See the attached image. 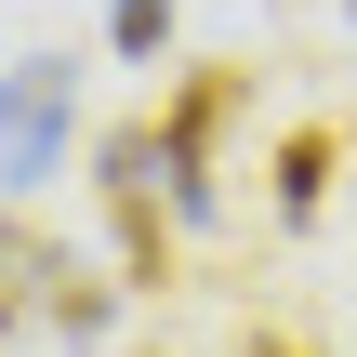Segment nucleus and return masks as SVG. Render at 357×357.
I'll list each match as a JSON object with an SVG mask.
<instances>
[{
  "label": "nucleus",
  "mask_w": 357,
  "mask_h": 357,
  "mask_svg": "<svg viewBox=\"0 0 357 357\" xmlns=\"http://www.w3.org/2000/svg\"><path fill=\"white\" fill-rule=\"evenodd\" d=\"M66 265H79V252H66V238H40V225H26V199H13V212H0V331H53Z\"/></svg>",
  "instance_id": "4"
},
{
  "label": "nucleus",
  "mask_w": 357,
  "mask_h": 357,
  "mask_svg": "<svg viewBox=\"0 0 357 357\" xmlns=\"http://www.w3.org/2000/svg\"><path fill=\"white\" fill-rule=\"evenodd\" d=\"M331 172H344V132L331 119H291L278 132V225H318L331 212Z\"/></svg>",
  "instance_id": "5"
},
{
  "label": "nucleus",
  "mask_w": 357,
  "mask_h": 357,
  "mask_svg": "<svg viewBox=\"0 0 357 357\" xmlns=\"http://www.w3.org/2000/svg\"><path fill=\"white\" fill-rule=\"evenodd\" d=\"M252 106V66H185L172 79V106H159V185H172V212L185 225H212V199H225V172H212V146H225V119Z\"/></svg>",
  "instance_id": "3"
},
{
  "label": "nucleus",
  "mask_w": 357,
  "mask_h": 357,
  "mask_svg": "<svg viewBox=\"0 0 357 357\" xmlns=\"http://www.w3.org/2000/svg\"><path fill=\"white\" fill-rule=\"evenodd\" d=\"M93 199L119 225V278L132 291H172V185H159V119H106L93 132Z\"/></svg>",
  "instance_id": "1"
},
{
  "label": "nucleus",
  "mask_w": 357,
  "mask_h": 357,
  "mask_svg": "<svg viewBox=\"0 0 357 357\" xmlns=\"http://www.w3.org/2000/svg\"><path fill=\"white\" fill-rule=\"evenodd\" d=\"M238 357H305V344H265V331H252V344H238Z\"/></svg>",
  "instance_id": "7"
},
{
  "label": "nucleus",
  "mask_w": 357,
  "mask_h": 357,
  "mask_svg": "<svg viewBox=\"0 0 357 357\" xmlns=\"http://www.w3.org/2000/svg\"><path fill=\"white\" fill-rule=\"evenodd\" d=\"M79 132V66L66 53H0V199H40Z\"/></svg>",
  "instance_id": "2"
},
{
  "label": "nucleus",
  "mask_w": 357,
  "mask_h": 357,
  "mask_svg": "<svg viewBox=\"0 0 357 357\" xmlns=\"http://www.w3.org/2000/svg\"><path fill=\"white\" fill-rule=\"evenodd\" d=\"M344 26H357V0H344Z\"/></svg>",
  "instance_id": "8"
},
{
  "label": "nucleus",
  "mask_w": 357,
  "mask_h": 357,
  "mask_svg": "<svg viewBox=\"0 0 357 357\" xmlns=\"http://www.w3.org/2000/svg\"><path fill=\"white\" fill-rule=\"evenodd\" d=\"M159 40H172V0H106V53L119 66H159Z\"/></svg>",
  "instance_id": "6"
}]
</instances>
